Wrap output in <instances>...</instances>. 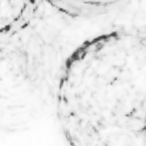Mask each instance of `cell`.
<instances>
[{
  "label": "cell",
  "instance_id": "1",
  "mask_svg": "<svg viewBox=\"0 0 146 146\" xmlns=\"http://www.w3.org/2000/svg\"><path fill=\"white\" fill-rule=\"evenodd\" d=\"M140 43L143 46L146 47V36H144L143 38H141V39L140 40Z\"/></svg>",
  "mask_w": 146,
  "mask_h": 146
},
{
  "label": "cell",
  "instance_id": "2",
  "mask_svg": "<svg viewBox=\"0 0 146 146\" xmlns=\"http://www.w3.org/2000/svg\"><path fill=\"white\" fill-rule=\"evenodd\" d=\"M143 131H145L146 132V115H145V116L144 117V122H143Z\"/></svg>",
  "mask_w": 146,
  "mask_h": 146
}]
</instances>
